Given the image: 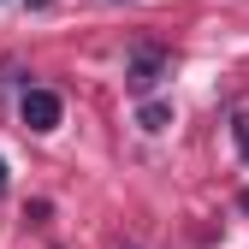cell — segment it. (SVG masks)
<instances>
[{"label": "cell", "mask_w": 249, "mask_h": 249, "mask_svg": "<svg viewBox=\"0 0 249 249\" xmlns=\"http://www.w3.org/2000/svg\"><path fill=\"white\" fill-rule=\"evenodd\" d=\"M137 124H142L148 137H160L166 124H172V107H166V101H148V95H142V107H137Z\"/></svg>", "instance_id": "3"}, {"label": "cell", "mask_w": 249, "mask_h": 249, "mask_svg": "<svg viewBox=\"0 0 249 249\" xmlns=\"http://www.w3.org/2000/svg\"><path fill=\"white\" fill-rule=\"evenodd\" d=\"M231 137H237V154L249 160V113H231Z\"/></svg>", "instance_id": "4"}, {"label": "cell", "mask_w": 249, "mask_h": 249, "mask_svg": "<svg viewBox=\"0 0 249 249\" xmlns=\"http://www.w3.org/2000/svg\"><path fill=\"white\" fill-rule=\"evenodd\" d=\"M59 119H66V101H59L53 89H24V124H30L36 137L59 131Z\"/></svg>", "instance_id": "2"}, {"label": "cell", "mask_w": 249, "mask_h": 249, "mask_svg": "<svg viewBox=\"0 0 249 249\" xmlns=\"http://www.w3.org/2000/svg\"><path fill=\"white\" fill-rule=\"evenodd\" d=\"M0 196H6V160H0Z\"/></svg>", "instance_id": "5"}, {"label": "cell", "mask_w": 249, "mask_h": 249, "mask_svg": "<svg viewBox=\"0 0 249 249\" xmlns=\"http://www.w3.org/2000/svg\"><path fill=\"white\" fill-rule=\"evenodd\" d=\"M166 71H172V53L154 48V42H137L131 59H124V89H131V95H154Z\"/></svg>", "instance_id": "1"}]
</instances>
